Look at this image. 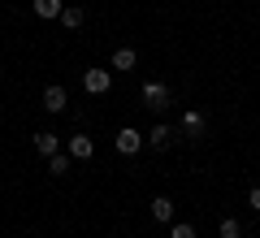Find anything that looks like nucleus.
Returning <instances> with one entry per match:
<instances>
[{"label":"nucleus","mask_w":260,"mask_h":238,"mask_svg":"<svg viewBox=\"0 0 260 238\" xmlns=\"http://www.w3.org/2000/svg\"><path fill=\"white\" fill-rule=\"evenodd\" d=\"M139 95H143V104H148L152 113H165V109H169V87H165V83H156V78H152V83H143V91H139Z\"/></svg>","instance_id":"f257e3e1"},{"label":"nucleus","mask_w":260,"mask_h":238,"mask_svg":"<svg viewBox=\"0 0 260 238\" xmlns=\"http://www.w3.org/2000/svg\"><path fill=\"white\" fill-rule=\"evenodd\" d=\"M143 139H148V134H139L135 126H126V130H117V139H113V143H117L121 156H135V152L143 147Z\"/></svg>","instance_id":"f03ea898"},{"label":"nucleus","mask_w":260,"mask_h":238,"mask_svg":"<svg viewBox=\"0 0 260 238\" xmlns=\"http://www.w3.org/2000/svg\"><path fill=\"white\" fill-rule=\"evenodd\" d=\"M83 87H87L91 95H104V91L113 87V74H109V70H87V74H83Z\"/></svg>","instance_id":"7ed1b4c3"},{"label":"nucleus","mask_w":260,"mask_h":238,"mask_svg":"<svg viewBox=\"0 0 260 238\" xmlns=\"http://www.w3.org/2000/svg\"><path fill=\"white\" fill-rule=\"evenodd\" d=\"M65 152L74 156V160H91V156H95V139H87V134H74L70 143H65Z\"/></svg>","instance_id":"20e7f679"},{"label":"nucleus","mask_w":260,"mask_h":238,"mask_svg":"<svg viewBox=\"0 0 260 238\" xmlns=\"http://www.w3.org/2000/svg\"><path fill=\"white\" fill-rule=\"evenodd\" d=\"M65 104H70V95H65V87H44V109L48 113H65Z\"/></svg>","instance_id":"39448f33"},{"label":"nucleus","mask_w":260,"mask_h":238,"mask_svg":"<svg viewBox=\"0 0 260 238\" xmlns=\"http://www.w3.org/2000/svg\"><path fill=\"white\" fill-rule=\"evenodd\" d=\"M178 134H191V139H200V134H204V113L186 109V113H182V126H178Z\"/></svg>","instance_id":"423d86ee"},{"label":"nucleus","mask_w":260,"mask_h":238,"mask_svg":"<svg viewBox=\"0 0 260 238\" xmlns=\"http://www.w3.org/2000/svg\"><path fill=\"white\" fill-rule=\"evenodd\" d=\"M30 9H35V18H44V22H52V18H61V0H30Z\"/></svg>","instance_id":"0eeeda50"},{"label":"nucleus","mask_w":260,"mask_h":238,"mask_svg":"<svg viewBox=\"0 0 260 238\" xmlns=\"http://www.w3.org/2000/svg\"><path fill=\"white\" fill-rule=\"evenodd\" d=\"M135 65H139V52H135V48H117V52H113V70L117 74L135 70Z\"/></svg>","instance_id":"6e6552de"},{"label":"nucleus","mask_w":260,"mask_h":238,"mask_svg":"<svg viewBox=\"0 0 260 238\" xmlns=\"http://www.w3.org/2000/svg\"><path fill=\"white\" fill-rule=\"evenodd\" d=\"M148 208H152V221H174V199L169 195H156Z\"/></svg>","instance_id":"1a4fd4ad"},{"label":"nucleus","mask_w":260,"mask_h":238,"mask_svg":"<svg viewBox=\"0 0 260 238\" xmlns=\"http://www.w3.org/2000/svg\"><path fill=\"white\" fill-rule=\"evenodd\" d=\"M30 143H35V152H39V156H56V147H61V139H56V134H48V130H39V134L30 139Z\"/></svg>","instance_id":"9d476101"},{"label":"nucleus","mask_w":260,"mask_h":238,"mask_svg":"<svg viewBox=\"0 0 260 238\" xmlns=\"http://www.w3.org/2000/svg\"><path fill=\"white\" fill-rule=\"evenodd\" d=\"M148 143L156 147V152H165V147L174 143V130H169V126H152V130H148Z\"/></svg>","instance_id":"9b49d317"},{"label":"nucleus","mask_w":260,"mask_h":238,"mask_svg":"<svg viewBox=\"0 0 260 238\" xmlns=\"http://www.w3.org/2000/svg\"><path fill=\"white\" fill-rule=\"evenodd\" d=\"M56 22H61L65 30H78V26H83V9H78V5H65V9H61V18H56Z\"/></svg>","instance_id":"f8f14e48"},{"label":"nucleus","mask_w":260,"mask_h":238,"mask_svg":"<svg viewBox=\"0 0 260 238\" xmlns=\"http://www.w3.org/2000/svg\"><path fill=\"white\" fill-rule=\"evenodd\" d=\"M70 165H74V156H70V152H56V156H48V174H56V178H65V174H70Z\"/></svg>","instance_id":"ddd939ff"},{"label":"nucleus","mask_w":260,"mask_h":238,"mask_svg":"<svg viewBox=\"0 0 260 238\" xmlns=\"http://www.w3.org/2000/svg\"><path fill=\"white\" fill-rule=\"evenodd\" d=\"M169 238H195V225H186V221H174V225H169Z\"/></svg>","instance_id":"4468645a"},{"label":"nucleus","mask_w":260,"mask_h":238,"mask_svg":"<svg viewBox=\"0 0 260 238\" xmlns=\"http://www.w3.org/2000/svg\"><path fill=\"white\" fill-rule=\"evenodd\" d=\"M221 238H243V225H239L234 217H225V221H221Z\"/></svg>","instance_id":"2eb2a0df"},{"label":"nucleus","mask_w":260,"mask_h":238,"mask_svg":"<svg viewBox=\"0 0 260 238\" xmlns=\"http://www.w3.org/2000/svg\"><path fill=\"white\" fill-rule=\"evenodd\" d=\"M251 212H260V186H251Z\"/></svg>","instance_id":"dca6fc26"}]
</instances>
